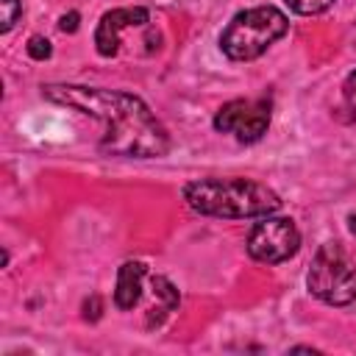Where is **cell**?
I'll return each instance as SVG.
<instances>
[{
  "mask_svg": "<svg viewBox=\"0 0 356 356\" xmlns=\"http://www.w3.org/2000/svg\"><path fill=\"white\" fill-rule=\"evenodd\" d=\"M42 95L56 103L89 114L103 122L97 147L106 156L122 159H159L170 150V134L150 106L122 89H97L78 83H47Z\"/></svg>",
  "mask_w": 356,
  "mask_h": 356,
  "instance_id": "6da1fadb",
  "label": "cell"
},
{
  "mask_svg": "<svg viewBox=\"0 0 356 356\" xmlns=\"http://www.w3.org/2000/svg\"><path fill=\"white\" fill-rule=\"evenodd\" d=\"M348 228L356 234V214H350V217H348Z\"/></svg>",
  "mask_w": 356,
  "mask_h": 356,
  "instance_id": "9a60e30c",
  "label": "cell"
},
{
  "mask_svg": "<svg viewBox=\"0 0 356 356\" xmlns=\"http://www.w3.org/2000/svg\"><path fill=\"white\" fill-rule=\"evenodd\" d=\"M78 19H81L78 11H70V14H64V17L58 19V28H61L64 33H75V31H78Z\"/></svg>",
  "mask_w": 356,
  "mask_h": 356,
  "instance_id": "5bb4252c",
  "label": "cell"
},
{
  "mask_svg": "<svg viewBox=\"0 0 356 356\" xmlns=\"http://www.w3.org/2000/svg\"><path fill=\"white\" fill-rule=\"evenodd\" d=\"M306 286L328 306H348L356 300V261L339 242H325L312 259Z\"/></svg>",
  "mask_w": 356,
  "mask_h": 356,
  "instance_id": "277c9868",
  "label": "cell"
},
{
  "mask_svg": "<svg viewBox=\"0 0 356 356\" xmlns=\"http://www.w3.org/2000/svg\"><path fill=\"white\" fill-rule=\"evenodd\" d=\"M150 22V11L142 6H128V8H111L100 17L97 31H95V47L100 56L111 58L120 53V39L122 31L128 28H142Z\"/></svg>",
  "mask_w": 356,
  "mask_h": 356,
  "instance_id": "52a82bcc",
  "label": "cell"
},
{
  "mask_svg": "<svg viewBox=\"0 0 356 356\" xmlns=\"http://www.w3.org/2000/svg\"><path fill=\"white\" fill-rule=\"evenodd\" d=\"M300 248V231L289 217H259L248 234V253L261 264H281Z\"/></svg>",
  "mask_w": 356,
  "mask_h": 356,
  "instance_id": "5b68a950",
  "label": "cell"
},
{
  "mask_svg": "<svg viewBox=\"0 0 356 356\" xmlns=\"http://www.w3.org/2000/svg\"><path fill=\"white\" fill-rule=\"evenodd\" d=\"M50 53H53V47H50V42H47L44 36H31V42H28V56H31L33 61H44V58H50Z\"/></svg>",
  "mask_w": 356,
  "mask_h": 356,
  "instance_id": "7c38bea8",
  "label": "cell"
},
{
  "mask_svg": "<svg viewBox=\"0 0 356 356\" xmlns=\"http://www.w3.org/2000/svg\"><path fill=\"white\" fill-rule=\"evenodd\" d=\"M270 128V100H228L214 114V131L234 134L239 142H259Z\"/></svg>",
  "mask_w": 356,
  "mask_h": 356,
  "instance_id": "8992f818",
  "label": "cell"
},
{
  "mask_svg": "<svg viewBox=\"0 0 356 356\" xmlns=\"http://www.w3.org/2000/svg\"><path fill=\"white\" fill-rule=\"evenodd\" d=\"M0 6H3V22H0V31L8 33V31L17 25L19 14H22V0H0Z\"/></svg>",
  "mask_w": 356,
  "mask_h": 356,
  "instance_id": "8fae6325",
  "label": "cell"
},
{
  "mask_svg": "<svg viewBox=\"0 0 356 356\" xmlns=\"http://www.w3.org/2000/svg\"><path fill=\"white\" fill-rule=\"evenodd\" d=\"M147 267L142 261H125L117 270V284H114V303L117 309L128 312L142 300V284H145Z\"/></svg>",
  "mask_w": 356,
  "mask_h": 356,
  "instance_id": "ba28073f",
  "label": "cell"
},
{
  "mask_svg": "<svg viewBox=\"0 0 356 356\" xmlns=\"http://www.w3.org/2000/svg\"><path fill=\"white\" fill-rule=\"evenodd\" d=\"M184 200L192 211L222 220H259L281 209V197L250 178H197L184 186Z\"/></svg>",
  "mask_w": 356,
  "mask_h": 356,
  "instance_id": "7a4b0ae2",
  "label": "cell"
},
{
  "mask_svg": "<svg viewBox=\"0 0 356 356\" xmlns=\"http://www.w3.org/2000/svg\"><path fill=\"white\" fill-rule=\"evenodd\" d=\"M289 6V11L300 14V17H312V14H323L325 8L334 6V0H284Z\"/></svg>",
  "mask_w": 356,
  "mask_h": 356,
  "instance_id": "30bf717a",
  "label": "cell"
},
{
  "mask_svg": "<svg viewBox=\"0 0 356 356\" xmlns=\"http://www.w3.org/2000/svg\"><path fill=\"white\" fill-rule=\"evenodd\" d=\"M289 31V19L275 6H253L231 17L220 33V50L231 61L259 58L270 44H275Z\"/></svg>",
  "mask_w": 356,
  "mask_h": 356,
  "instance_id": "3957f363",
  "label": "cell"
},
{
  "mask_svg": "<svg viewBox=\"0 0 356 356\" xmlns=\"http://www.w3.org/2000/svg\"><path fill=\"white\" fill-rule=\"evenodd\" d=\"M342 95H345V103H348L350 108H356V70L345 78V83H342Z\"/></svg>",
  "mask_w": 356,
  "mask_h": 356,
  "instance_id": "4fadbf2b",
  "label": "cell"
},
{
  "mask_svg": "<svg viewBox=\"0 0 356 356\" xmlns=\"http://www.w3.org/2000/svg\"><path fill=\"white\" fill-rule=\"evenodd\" d=\"M150 292H153V306L147 309V325H161L170 312L178 306V289L164 278V275H150Z\"/></svg>",
  "mask_w": 356,
  "mask_h": 356,
  "instance_id": "9c48e42d",
  "label": "cell"
}]
</instances>
